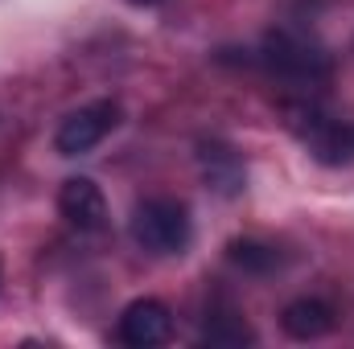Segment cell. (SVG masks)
I'll list each match as a JSON object with an SVG mask.
<instances>
[{
    "instance_id": "7",
    "label": "cell",
    "mask_w": 354,
    "mask_h": 349,
    "mask_svg": "<svg viewBox=\"0 0 354 349\" xmlns=\"http://www.w3.org/2000/svg\"><path fill=\"white\" fill-rule=\"evenodd\" d=\"M198 173L202 181L218 193V197H239L248 189V169H243V157L223 144V140H202L198 144Z\"/></svg>"
},
{
    "instance_id": "11",
    "label": "cell",
    "mask_w": 354,
    "mask_h": 349,
    "mask_svg": "<svg viewBox=\"0 0 354 349\" xmlns=\"http://www.w3.org/2000/svg\"><path fill=\"white\" fill-rule=\"evenodd\" d=\"M132 4H140V8H149V4H161V0H132Z\"/></svg>"
},
{
    "instance_id": "8",
    "label": "cell",
    "mask_w": 354,
    "mask_h": 349,
    "mask_svg": "<svg viewBox=\"0 0 354 349\" xmlns=\"http://www.w3.org/2000/svg\"><path fill=\"white\" fill-rule=\"evenodd\" d=\"M280 325L292 341H317L334 329V308L326 300H313V296H301L292 300L284 312H280Z\"/></svg>"
},
{
    "instance_id": "4",
    "label": "cell",
    "mask_w": 354,
    "mask_h": 349,
    "mask_svg": "<svg viewBox=\"0 0 354 349\" xmlns=\"http://www.w3.org/2000/svg\"><path fill=\"white\" fill-rule=\"evenodd\" d=\"M115 123H120V103H115V99H95V103L71 111V115L58 123L54 148H58V157H83L95 144H103V136H107Z\"/></svg>"
},
{
    "instance_id": "6",
    "label": "cell",
    "mask_w": 354,
    "mask_h": 349,
    "mask_svg": "<svg viewBox=\"0 0 354 349\" xmlns=\"http://www.w3.org/2000/svg\"><path fill=\"white\" fill-rule=\"evenodd\" d=\"M58 214H62L75 230L99 235V230L107 226V197H103V189H99L91 177H71V181H62V189H58Z\"/></svg>"
},
{
    "instance_id": "1",
    "label": "cell",
    "mask_w": 354,
    "mask_h": 349,
    "mask_svg": "<svg viewBox=\"0 0 354 349\" xmlns=\"http://www.w3.org/2000/svg\"><path fill=\"white\" fill-rule=\"evenodd\" d=\"M128 235L140 251L169 259V255H181L189 247L194 222H189V210L174 197H145L128 218Z\"/></svg>"
},
{
    "instance_id": "9",
    "label": "cell",
    "mask_w": 354,
    "mask_h": 349,
    "mask_svg": "<svg viewBox=\"0 0 354 349\" xmlns=\"http://www.w3.org/2000/svg\"><path fill=\"white\" fill-rule=\"evenodd\" d=\"M202 341H210V346H252L256 333H252V325H248L231 304H214V308H206Z\"/></svg>"
},
{
    "instance_id": "5",
    "label": "cell",
    "mask_w": 354,
    "mask_h": 349,
    "mask_svg": "<svg viewBox=\"0 0 354 349\" xmlns=\"http://www.w3.org/2000/svg\"><path fill=\"white\" fill-rule=\"evenodd\" d=\"M169 333H174V312L153 296L132 300L120 312V325H115V337L128 349H153L161 341H169Z\"/></svg>"
},
{
    "instance_id": "10",
    "label": "cell",
    "mask_w": 354,
    "mask_h": 349,
    "mask_svg": "<svg viewBox=\"0 0 354 349\" xmlns=\"http://www.w3.org/2000/svg\"><path fill=\"white\" fill-rule=\"evenodd\" d=\"M227 259L235 267H243V271H252V275H268V271L280 267V251L260 243V239H235L227 247Z\"/></svg>"
},
{
    "instance_id": "2",
    "label": "cell",
    "mask_w": 354,
    "mask_h": 349,
    "mask_svg": "<svg viewBox=\"0 0 354 349\" xmlns=\"http://www.w3.org/2000/svg\"><path fill=\"white\" fill-rule=\"evenodd\" d=\"M284 123L322 165L354 161V128H346L342 119H330L313 103H284Z\"/></svg>"
},
{
    "instance_id": "3",
    "label": "cell",
    "mask_w": 354,
    "mask_h": 349,
    "mask_svg": "<svg viewBox=\"0 0 354 349\" xmlns=\"http://www.w3.org/2000/svg\"><path fill=\"white\" fill-rule=\"evenodd\" d=\"M264 62L268 70H276L288 83H322V79H330V58L313 41H305L297 33H268Z\"/></svg>"
}]
</instances>
